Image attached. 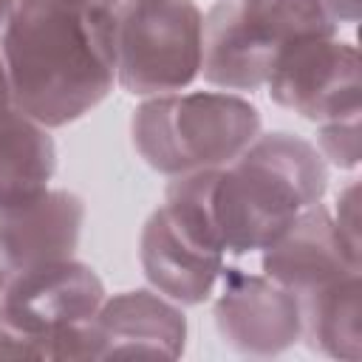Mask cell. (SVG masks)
<instances>
[{"label":"cell","instance_id":"1","mask_svg":"<svg viewBox=\"0 0 362 362\" xmlns=\"http://www.w3.org/2000/svg\"><path fill=\"white\" fill-rule=\"evenodd\" d=\"M0 54L17 107L42 127H65L113 90L116 6L14 0Z\"/></svg>","mask_w":362,"mask_h":362},{"label":"cell","instance_id":"2","mask_svg":"<svg viewBox=\"0 0 362 362\" xmlns=\"http://www.w3.org/2000/svg\"><path fill=\"white\" fill-rule=\"evenodd\" d=\"M325 189L328 167L311 141L286 130L257 133L238 158L212 170L209 206L223 252L266 249Z\"/></svg>","mask_w":362,"mask_h":362},{"label":"cell","instance_id":"3","mask_svg":"<svg viewBox=\"0 0 362 362\" xmlns=\"http://www.w3.org/2000/svg\"><path fill=\"white\" fill-rule=\"evenodd\" d=\"M260 133V110L235 93H161L141 102L130 122L139 156L164 175L226 167Z\"/></svg>","mask_w":362,"mask_h":362},{"label":"cell","instance_id":"4","mask_svg":"<svg viewBox=\"0 0 362 362\" xmlns=\"http://www.w3.org/2000/svg\"><path fill=\"white\" fill-rule=\"evenodd\" d=\"M337 25L322 0H218L204 17L201 74L226 90H255L288 42L334 37Z\"/></svg>","mask_w":362,"mask_h":362},{"label":"cell","instance_id":"5","mask_svg":"<svg viewBox=\"0 0 362 362\" xmlns=\"http://www.w3.org/2000/svg\"><path fill=\"white\" fill-rule=\"evenodd\" d=\"M212 170L175 175L139 238L144 277L173 303H204L223 272V246L209 209Z\"/></svg>","mask_w":362,"mask_h":362},{"label":"cell","instance_id":"6","mask_svg":"<svg viewBox=\"0 0 362 362\" xmlns=\"http://www.w3.org/2000/svg\"><path fill=\"white\" fill-rule=\"evenodd\" d=\"M204 14L192 0L116 6V82L133 96L178 93L201 74Z\"/></svg>","mask_w":362,"mask_h":362},{"label":"cell","instance_id":"7","mask_svg":"<svg viewBox=\"0 0 362 362\" xmlns=\"http://www.w3.org/2000/svg\"><path fill=\"white\" fill-rule=\"evenodd\" d=\"M105 300L99 274L68 257L17 269L0 311L40 351V359H68L79 325L90 322Z\"/></svg>","mask_w":362,"mask_h":362},{"label":"cell","instance_id":"8","mask_svg":"<svg viewBox=\"0 0 362 362\" xmlns=\"http://www.w3.org/2000/svg\"><path fill=\"white\" fill-rule=\"evenodd\" d=\"M269 96L303 119L331 122L359 113V54L337 37L288 42L266 79Z\"/></svg>","mask_w":362,"mask_h":362},{"label":"cell","instance_id":"9","mask_svg":"<svg viewBox=\"0 0 362 362\" xmlns=\"http://www.w3.org/2000/svg\"><path fill=\"white\" fill-rule=\"evenodd\" d=\"M215 325L226 345L249 356H274L303 339V305L294 291L238 266L221 272Z\"/></svg>","mask_w":362,"mask_h":362},{"label":"cell","instance_id":"10","mask_svg":"<svg viewBox=\"0 0 362 362\" xmlns=\"http://www.w3.org/2000/svg\"><path fill=\"white\" fill-rule=\"evenodd\" d=\"M263 274L305 297L348 274H359V249L342 238L334 215L314 204L263 249Z\"/></svg>","mask_w":362,"mask_h":362},{"label":"cell","instance_id":"11","mask_svg":"<svg viewBox=\"0 0 362 362\" xmlns=\"http://www.w3.org/2000/svg\"><path fill=\"white\" fill-rule=\"evenodd\" d=\"M187 342L184 311L147 291L105 297L88 322V359L107 356H181Z\"/></svg>","mask_w":362,"mask_h":362},{"label":"cell","instance_id":"12","mask_svg":"<svg viewBox=\"0 0 362 362\" xmlns=\"http://www.w3.org/2000/svg\"><path fill=\"white\" fill-rule=\"evenodd\" d=\"M85 204L68 189H42L0 206V240L17 269L68 260L76 252Z\"/></svg>","mask_w":362,"mask_h":362},{"label":"cell","instance_id":"13","mask_svg":"<svg viewBox=\"0 0 362 362\" xmlns=\"http://www.w3.org/2000/svg\"><path fill=\"white\" fill-rule=\"evenodd\" d=\"M54 170V139L48 136V127L17 107L0 54V206L48 189Z\"/></svg>","mask_w":362,"mask_h":362},{"label":"cell","instance_id":"14","mask_svg":"<svg viewBox=\"0 0 362 362\" xmlns=\"http://www.w3.org/2000/svg\"><path fill=\"white\" fill-rule=\"evenodd\" d=\"M303 339L325 356L356 362L362 356L359 274H348L320 291L300 297Z\"/></svg>","mask_w":362,"mask_h":362},{"label":"cell","instance_id":"15","mask_svg":"<svg viewBox=\"0 0 362 362\" xmlns=\"http://www.w3.org/2000/svg\"><path fill=\"white\" fill-rule=\"evenodd\" d=\"M320 156L334 161L342 170H351L359 164V113L342 116L320 124Z\"/></svg>","mask_w":362,"mask_h":362},{"label":"cell","instance_id":"16","mask_svg":"<svg viewBox=\"0 0 362 362\" xmlns=\"http://www.w3.org/2000/svg\"><path fill=\"white\" fill-rule=\"evenodd\" d=\"M0 359H40L37 345L0 311Z\"/></svg>","mask_w":362,"mask_h":362},{"label":"cell","instance_id":"17","mask_svg":"<svg viewBox=\"0 0 362 362\" xmlns=\"http://www.w3.org/2000/svg\"><path fill=\"white\" fill-rule=\"evenodd\" d=\"M337 204H339V209H337L334 223H337V229L342 232V238H345L351 246L359 249V229H356V184H351V187L339 195Z\"/></svg>","mask_w":362,"mask_h":362},{"label":"cell","instance_id":"18","mask_svg":"<svg viewBox=\"0 0 362 362\" xmlns=\"http://www.w3.org/2000/svg\"><path fill=\"white\" fill-rule=\"evenodd\" d=\"M328 14L337 23H356L359 20V0H322Z\"/></svg>","mask_w":362,"mask_h":362},{"label":"cell","instance_id":"19","mask_svg":"<svg viewBox=\"0 0 362 362\" xmlns=\"http://www.w3.org/2000/svg\"><path fill=\"white\" fill-rule=\"evenodd\" d=\"M14 272H17V266H14L8 249H6L3 240H0V300H3V294H6V288H8V283H11V277H14Z\"/></svg>","mask_w":362,"mask_h":362},{"label":"cell","instance_id":"20","mask_svg":"<svg viewBox=\"0 0 362 362\" xmlns=\"http://www.w3.org/2000/svg\"><path fill=\"white\" fill-rule=\"evenodd\" d=\"M11 8H14V0H0V31L6 28V23L11 17Z\"/></svg>","mask_w":362,"mask_h":362},{"label":"cell","instance_id":"21","mask_svg":"<svg viewBox=\"0 0 362 362\" xmlns=\"http://www.w3.org/2000/svg\"><path fill=\"white\" fill-rule=\"evenodd\" d=\"M102 3H110V6H119V3H124V0H102Z\"/></svg>","mask_w":362,"mask_h":362}]
</instances>
